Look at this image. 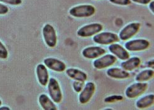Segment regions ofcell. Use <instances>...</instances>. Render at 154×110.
I'll use <instances>...</instances> for the list:
<instances>
[{
  "instance_id": "cell-13",
  "label": "cell",
  "mask_w": 154,
  "mask_h": 110,
  "mask_svg": "<svg viewBox=\"0 0 154 110\" xmlns=\"http://www.w3.org/2000/svg\"><path fill=\"white\" fill-rule=\"evenodd\" d=\"M109 51L113 53L118 58L121 60H127L129 59L130 55L123 47L119 44H112L109 47Z\"/></svg>"
},
{
  "instance_id": "cell-10",
  "label": "cell",
  "mask_w": 154,
  "mask_h": 110,
  "mask_svg": "<svg viewBox=\"0 0 154 110\" xmlns=\"http://www.w3.org/2000/svg\"><path fill=\"white\" fill-rule=\"evenodd\" d=\"M95 91V85L93 82H88L85 89L81 91L79 95V101L82 104H86L87 103L92 96Z\"/></svg>"
},
{
  "instance_id": "cell-28",
  "label": "cell",
  "mask_w": 154,
  "mask_h": 110,
  "mask_svg": "<svg viewBox=\"0 0 154 110\" xmlns=\"http://www.w3.org/2000/svg\"><path fill=\"white\" fill-rule=\"evenodd\" d=\"M150 9L153 13V11H154V9H153V2H152L150 3Z\"/></svg>"
},
{
  "instance_id": "cell-22",
  "label": "cell",
  "mask_w": 154,
  "mask_h": 110,
  "mask_svg": "<svg viewBox=\"0 0 154 110\" xmlns=\"http://www.w3.org/2000/svg\"><path fill=\"white\" fill-rule=\"evenodd\" d=\"M8 53L5 45L0 42V59H5L8 57Z\"/></svg>"
},
{
  "instance_id": "cell-26",
  "label": "cell",
  "mask_w": 154,
  "mask_h": 110,
  "mask_svg": "<svg viewBox=\"0 0 154 110\" xmlns=\"http://www.w3.org/2000/svg\"><path fill=\"white\" fill-rule=\"evenodd\" d=\"M8 8L6 6L0 4V15H5L8 13Z\"/></svg>"
},
{
  "instance_id": "cell-27",
  "label": "cell",
  "mask_w": 154,
  "mask_h": 110,
  "mask_svg": "<svg viewBox=\"0 0 154 110\" xmlns=\"http://www.w3.org/2000/svg\"><path fill=\"white\" fill-rule=\"evenodd\" d=\"M133 2L138 3H140V4H143V5H146L149 3L151 0H132Z\"/></svg>"
},
{
  "instance_id": "cell-30",
  "label": "cell",
  "mask_w": 154,
  "mask_h": 110,
  "mask_svg": "<svg viewBox=\"0 0 154 110\" xmlns=\"http://www.w3.org/2000/svg\"><path fill=\"white\" fill-rule=\"evenodd\" d=\"M1 105H2V101L0 100V106H1Z\"/></svg>"
},
{
  "instance_id": "cell-8",
  "label": "cell",
  "mask_w": 154,
  "mask_h": 110,
  "mask_svg": "<svg viewBox=\"0 0 154 110\" xmlns=\"http://www.w3.org/2000/svg\"><path fill=\"white\" fill-rule=\"evenodd\" d=\"M140 26V24L138 23H132L126 26L120 33V39L123 41L130 39L138 32Z\"/></svg>"
},
{
  "instance_id": "cell-17",
  "label": "cell",
  "mask_w": 154,
  "mask_h": 110,
  "mask_svg": "<svg viewBox=\"0 0 154 110\" xmlns=\"http://www.w3.org/2000/svg\"><path fill=\"white\" fill-rule=\"evenodd\" d=\"M107 74L109 77L115 79H126L129 77V74L125 71L118 68H111L107 71Z\"/></svg>"
},
{
  "instance_id": "cell-4",
  "label": "cell",
  "mask_w": 154,
  "mask_h": 110,
  "mask_svg": "<svg viewBox=\"0 0 154 110\" xmlns=\"http://www.w3.org/2000/svg\"><path fill=\"white\" fill-rule=\"evenodd\" d=\"M48 93L52 99L57 103H59L62 100V92L58 82L54 78H51L48 86Z\"/></svg>"
},
{
  "instance_id": "cell-7",
  "label": "cell",
  "mask_w": 154,
  "mask_h": 110,
  "mask_svg": "<svg viewBox=\"0 0 154 110\" xmlns=\"http://www.w3.org/2000/svg\"><path fill=\"white\" fill-rule=\"evenodd\" d=\"M150 43L144 39H138L129 41L125 44V47L128 50L131 52L141 51L147 49Z\"/></svg>"
},
{
  "instance_id": "cell-15",
  "label": "cell",
  "mask_w": 154,
  "mask_h": 110,
  "mask_svg": "<svg viewBox=\"0 0 154 110\" xmlns=\"http://www.w3.org/2000/svg\"><path fill=\"white\" fill-rule=\"evenodd\" d=\"M66 74L69 78L75 81L85 82L87 79V74L77 69H68L66 70Z\"/></svg>"
},
{
  "instance_id": "cell-25",
  "label": "cell",
  "mask_w": 154,
  "mask_h": 110,
  "mask_svg": "<svg viewBox=\"0 0 154 110\" xmlns=\"http://www.w3.org/2000/svg\"><path fill=\"white\" fill-rule=\"evenodd\" d=\"M0 2L11 5H19L22 4V0H0Z\"/></svg>"
},
{
  "instance_id": "cell-23",
  "label": "cell",
  "mask_w": 154,
  "mask_h": 110,
  "mask_svg": "<svg viewBox=\"0 0 154 110\" xmlns=\"http://www.w3.org/2000/svg\"><path fill=\"white\" fill-rule=\"evenodd\" d=\"M84 85V82L75 81L73 83V87L77 93H79L82 91Z\"/></svg>"
},
{
  "instance_id": "cell-2",
  "label": "cell",
  "mask_w": 154,
  "mask_h": 110,
  "mask_svg": "<svg viewBox=\"0 0 154 110\" xmlns=\"http://www.w3.org/2000/svg\"><path fill=\"white\" fill-rule=\"evenodd\" d=\"M103 30V26L100 23H91L84 26L78 31V35L81 37H91Z\"/></svg>"
},
{
  "instance_id": "cell-3",
  "label": "cell",
  "mask_w": 154,
  "mask_h": 110,
  "mask_svg": "<svg viewBox=\"0 0 154 110\" xmlns=\"http://www.w3.org/2000/svg\"><path fill=\"white\" fill-rule=\"evenodd\" d=\"M148 84L146 83H143L142 82H138L137 83L134 84L129 86L125 94L128 98H135L138 97L140 95L142 94L147 89Z\"/></svg>"
},
{
  "instance_id": "cell-5",
  "label": "cell",
  "mask_w": 154,
  "mask_h": 110,
  "mask_svg": "<svg viewBox=\"0 0 154 110\" xmlns=\"http://www.w3.org/2000/svg\"><path fill=\"white\" fill-rule=\"evenodd\" d=\"M94 42L101 45H108L118 42L119 38L116 34L111 32H103L93 37Z\"/></svg>"
},
{
  "instance_id": "cell-9",
  "label": "cell",
  "mask_w": 154,
  "mask_h": 110,
  "mask_svg": "<svg viewBox=\"0 0 154 110\" xmlns=\"http://www.w3.org/2000/svg\"><path fill=\"white\" fill-rule=\"evenodd\" d=\"M116 61V58L110 54H107L106 56L96 60L94 62V66L97 69H102L108 67L115 64Z\"/></svg>"
},
{
  "instance_id": "cell-20",
  "label": "cell",
  "mask_w": 154,
  "mask_h": 110,
  "mask_svg": "<svg viewBox=\"0 0 154 110\" xmlns=\"http://www.w3.org/2000/svg\"><path fill=\"white\" fill-rule=\"evenodd\" d=\"M154 72L152 70H145L140 72L136 76V81L138 82H144L149 81L153 78Z\"/></svg>"
},
{
  "instance_id": "cell-18",
  "label": "cell",
  "mask_w": 154,
  "mask_h": 110,
  "mask_svg": "<svg viewBox=\"0 0 154 110\" xmlns=\"http://www.w3.org/2000/svg\"><path fill=\"white\" fill-rule=\"evenodd\" d=\"M39 102L45 110H55L57 109L54 103L50 99L48 96L44 94H41L39 96Z\"/></svg>"
},
{
  "instance_id": "cell-24",
  "label": "cell",
  "mask_w": 154,
  "mask_h": 110,
  "mask_svg": "<svg viewBox=\"0 0 154 110\" xmlns=\"http://www.w3.org/2000/svg\"><path fill=\"white\" fill-rule=\"evenodd\" d=\"M109 2L119 5H128L131 3L130 0H109Z\"/></svg>"
},
{
  "instance_id": "cell-19",
  "label": "cell",
  "mask_w": 154,
  "mask_h": 110,
  "mask_svg": "<svg viewBox=\"0 0 154 110\" xmlns=\"http://www.w3.org/2000/svg\"><path fill=\"white\" fill-rule=\"evenodd\" d=\"M153 102H154L153 94H149L138 100L136 103V105L137 108L140 109H143V108L152 106L153 104Z\"/></svg>"
},
{
  "instance_id": "cell-21",
  "label": "cell",
  "mask_w": 154,
  "mask_h": 110,
  "mask_svg": "<svg viewBox=\"0 0 154 110\" xmlns=\"http://www.w3.org/2000/svg\"><path fill=\"white\" fill-rule=\"evenodd\" d=\"M123 99V98L122 96L113 95V96H111L106 98H105L104 101L106 102H113L115 101H122Z\"/></svg>"
},
{
  "instance_id": "cell-12",
  "label": "cell",
  "mask_w": 154,
  "mask_h": 110,
  "mask_svg": "<svg viewBox=\"0 0 154 110\" xmlns=\"http://www.w3.org/2000/svg\"><path fill=\"white\" fill-rule=\"evenodd\" d=\"M106 53V50L100 47H90L83 50L82 53L85 58L93 59Z\"/></svg>"
},
{
  "instance_id": "cell-14",
  "label": "cell",
  "mask_w": 154,
  "mask_h": 110,
  "mask_svg": "<svg viewBox=\"0 0 154 110\" xmlns=\"http://www.w3.org/2000/svg\"><path fill=\"white\" fill-rule=\"evenodd\" d=\"M36 72L40 84L44 86H46L48 81V74L45 66L43 64H38Z\"/></svg>"
},
{
  "instance_id": "cell-11",
  "label": "cell",
  "mask_w": 154,
  "mask_h": 110,
  "mask_svg": "<svg viewBox=\"0 0 154 110\" xmlns=\"http://www.w3.org/2000/svg\"><path fill=\"white\" fill-rule=\"evenodd\" d=\"M44 64L50 69L62 72L66 70V66L63 62L54 58H47L44 60Z\"/></svg>"
},
{
  "instance_id": "cell-16",
  "label": "cell",
  "mask_w": 154,
  "mask_h": 110,
  "mask_svg": "<svg viewBox=\"0 0 154 110\" xmlns=\"http://www.w3.org/2000/svg\"><path fill=\"white\" fill-rule=\"evenodd\" d=\"M141 60L138 57H132L122 63V67L125 71H131L140 64Z\"/></svg>"
},
{
  "instance_id": "cell-1",
  "label": "cell",
  "mask_w": 154,
  "mask_h": 110,
  "mask_svg": "<svg viewBox=\"0 0 154 110\" xmlns=\"http://www.w3.org/2000/svg\"><path fill=\"white\" fill-rule=\"evenodd\" d=\"M96 11L94 6L89 5H80L71 8L69 11L70 15L77 18H85L93 16Z\"/></svg>"
},
{
  "instance_id": "cell-6",
  "label": "cell",
  "mask_w": 154,
  "mask_h": 110,
  "mask_svg": "<svg viewBox=\"0 0 154 110\" xmlns=\"http://www.w3.org/2000/svg\"><path fill=\"white\" fill-rule=\"evenodd\" d=\"M43 36L47 45L50 47H54L57 44V36L54 27L47 24L43 28Z\"/></svg>"
},
{
  "instance_id": "cell-29",
  "label": "cell",
  "mask_w": 154,
  "mask_h": 110,
  "mask_svg": "<svg viewBox=\"0 0 154 110\" xmlns=\"http://www.w3.org/2000/svg\"><path fill=\"white\" fill-rule=\"evenodd\" d=\"M0 109H8V110H9V109H10V108H8V107H1V108H0Z\"/></svg>"
}]
</instances>
